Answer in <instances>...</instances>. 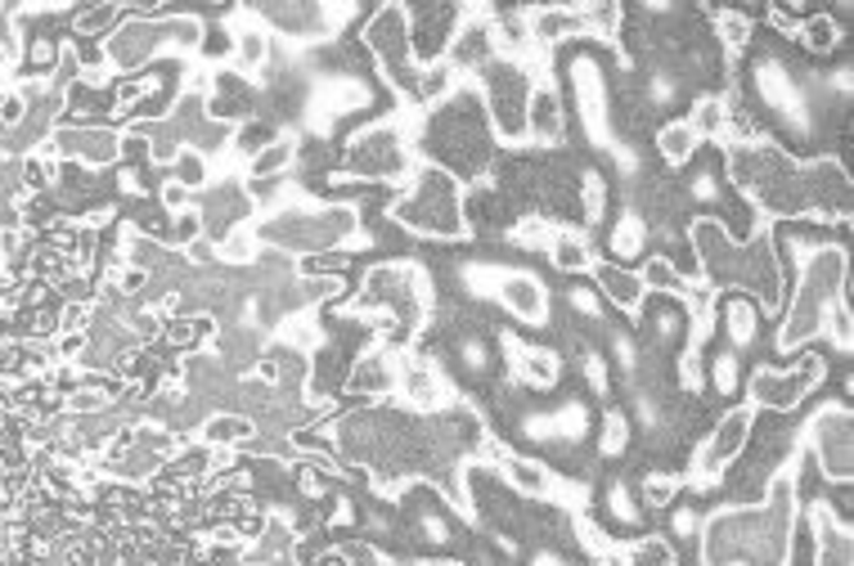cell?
<instances>
[{
    "label": "cell",
    "mask_w": 854,
    "mask_h": 566,
    "mask_svg": "<svg viewBox=\"0 0 854 566\" xmlns=\"http://www.w3.org/2000/svg\"><path fill=\"white\" fill-rule=\"evenodd\" d=\"M792 526L796 473H783L761 508H724L702 526V566H787Z\"/></svg>",
    "instance_id": "obj_1"
},
{
    "label": "cell",
    "mask_w": 854,
    "mask_h": 566,
    "mask_svg": "<svg viewBox=\"0 0 854 566\" xmlns=\"http://www.w3.org/2000/svg\"><path fill=\"white\" fill-rule=\"evenodd\" d=\"M693 248L706 266V275L715 284H737V288H752L761 292V301L774 310L778 297H783V275H778V257H774V244L769 235L761 230L746 248H733L728 235H724V225L702 216L693 220Z\"/></svg>",
    "instance_id": "obj_2"
},
{
    "label": "cell",
    "mask_w": 854,
    "mask_h": 566,
    "mask_svg": "<svg viewBox=\"0 0 854 566\" xmlns=\"http://www.w3.org/2000/svg\"><path fill=\"white\" fill-rule=\"evenodd\" d=\"M841 297H845V248H814V257L801 270L792 310L778 328V351H796L810 337H818Z\"/></svg>",
    "instance_id": "obj_3"
},
{
    "label": "cell",
    "mask_w": 854,
    "mask_h": 566,
    "mask_svg": "<svg viewBox=\"0 0 854 566\" xmlns=\"http://www.w3.org/2000/svg\"><path fill=\"white\" fill-rule=\"evenodd\" d=\"M391 220L423 239H464L468 235V211L459 180L446 167H423L409 193L391 207Z\"/></svg>",
    "instance_id": "obj_4"
},
{
    "label": "cell",
    "mask_w": 854,
    "mask_h": 566,
    "mask_svg": "<svg viewBox=\"0 0 854 566\" xmlns=\"http://www.w3.org/2000/svg\"><path fill=\"white\" fill-rule=\"evenodd\" d=\"M356 230H360V216L351 207H319V211H279L275 220L261 225L257 239L292 252H325L356 239Z\"/></svg>",
    "instance_id": "obj_5"
},
{
    "label": "cell",
    "mask_w": 854,
    "mask_h": 566,
    "mask_svg": "<svg viewBox=\"0 0 854 566\" xmlns=\"http://www.w3.org/2000/svg\"><path fill=\"white\" fill-rule=\"evenodd\" d=\"M486 95H490V118L508 140L526 136V99L530 81L517 63H486Z\"/></svg>",
    "instance_id": "obj_6"
},
{
    "label": "cell",
    "mask_w": 854,
    "mask_h": 566,
    "mask_svg": "<svg viewBox=\"0 0 854 566\" xmlns=\"http://www.w3.org/2000/svg\"><path fill=\"white\" fill-rule=\"evenodd\" d=\"M823 360L818 356H805L792 374H774V369H756L752 378H746V391H752V400L756 405H765V409H778V414H787V409H796L814 387H818V378H823Z\"/></svg>",
    "instance_id": "obj_7"
},
{
    "label": "cell",
    "mask_w": 854,
    "mask_h": 566,
    "mask_svg": "<svg viewBox=\"0 0 854 566\" xmlns=\"http://www.w3.org/2000/svg\"><path fill=\"white\" fill-rule=\"evenodd\" d=\"M810 445H814V455H818L823 477L836 481V486H845V481H850V468H854V459H850V409H845V405L818 409L814 423H810Z\"/></svg>",
    "instance_id": "obj_8"
},
{
    "label": "cell",
    "mask_w": 854,
    "mask_h": 566,
    "mask_svg": "<svg viewBox=\"0 0 854 566\" xmlns=\"http://www.w3.org/2000/svg\"><path fill=\"white\" fill-rule=\"evenodd\" d=\"M365 46L383 59V68L405 86V90H418V72L409 63V23L400 10H378L374 23L365 28Z\"/></svg>",
    "instance_id": "obj_9"
},
{
    "label": "cell",
    "mask_w": 854,
    "mask_h": 566,
    "mask_svg": "<svg viewBox=\"0 0 854 566\" xmlns=\"http://www.w3.org/2000/svg\"><path fill=\"white\" fill-rule=\"evenodd\" d=\"M347 167H351L356 176H369V180H396V176H405L409 158H405L400 136L387 131V127H378V131H365V136L351 140Z\"/></svg>",
    "instance_id": "obj_10"
},
{
    "label": "cell",
    "mask_w": 854,
    "mask_h": 566,
    "mask_svg": "<svg viewBox=\"0 0 854 566\" xmlns=\"http://www.w3.org/2000/svg\"><path fill=\"white\" fill-rule=\"evenodd\" d=\"M752 427H756V418H752V409H728L719 423H715V431H711V440L702 445V455H697V477L702 481H711V477H719L742 449H746V440H752Z\"/></svg>",
    "instance_id": "obj_11"
},
{
    "label": "cell",
    "mask_w": 854,
    "mask_h": 566,
    "mask_svg": "<svg viewBox=\"0 0 854 566\" xmlns=\"http://www.w3.org/2000/svg\"><path fill=\"white\" fill-rule=\"evenodd\" d=\"M495 297L522 319V324H545L549 319V292L536 275L526 270H495Z\"/></svg>",
    "instance_id": "obj_12"
},
{
    "label": "cell",
    "mask_w": 854,
    "mask_h": 566,
    "mask_svg": "<svg viewBox=\"0 0 854 566\" xmlns=\"http://www.w3.org/2000/svg\"><path fill=\"white\" fill-rule=\"evenodd\" d=\"M810 522H814V544H818V566H854V553H850V530L845 522L818 499L810 508Z\"/></svg>",
    "instance_id": "obj_13"
},
{
    "label": "cell",
    "mask_w": 854,
    "mask_h": 566,
    "mask_svg": "<svg viewBox=\"0 0 854 566\" xmlns=\"http://www.w3.org/2000/svg\"><path fill=\"white\" fill-rule=\"evenodd\" d=\"M594 270V284H598V292L612 301V306H620V310H638L644 306V297H648V288H644V279H638L634 270H625V266H612V261H594L589 266Z\"/></svg>",
    "instance_id": "obj_14"
},
{
    "label": "cell",
    "mask_w": 854,
    "mask_h": 566,
    "mask_svg": "<svg viewBox=\"0 0 854 566\" xmlns=\"http://www.w3.org/2000/svg\"><path fill=\"white\" fill-rule=\"evenodd\" d=\"M526 131L536 136V140H558L563 136V103H558V90L540 86V90H530L526 99Z\"/></svg>",
    "instance_id": "obj_15"
},
{
    "label": "cell",
    "mask_w": 854,
    "mask_h": 566,
    "mask_svg": "<svg viewBox=\"0 0 854 566\" xmlns=\"http://www.w3.org/2000/svg\"><path fill=\"white\" fill-rule=\"evenodd\" d=\"M513 351V369L526 387H554L558 383V356L554 351H536V347H522V342H504Z\"/></svg>",
    "instance_id": "obj_16"
},
{
    "label": "cell",
    "mask_w": 854,
    "mask_h": 566,
    "mask_svg": "<svg viewBox=\"0 0 854 566\" xmlns=\"http://www.w3.org/2000/svg\"><path fill=\"white\" fill-rule=\"evenodd\" d=\"M261 14L279 23L288 37H319V28H325V10L319 6H261Z\"/></svg>",
    "instance_id": "obj_17"
},
{
    "label": "cell",
    "mask_w": 854,
    "mask_h": 566,
    "mask_svg": "<svg viewBox=\"0 0 854 566\" xmlns=\"http://www.w3.org/2000/svg\"><path fill=\"white\" fill-rule=\"evenodd\" d=\"M499 468H504L508 486H513V490H522V495H545V490H549V473H545L540 464L517 459V455H504V459H499Z\"/></svg>",
    "instance_id": "obj_18"
},
{
    "label": "cell",
    "mask_w": 854,
    "mask_h": 566,
    "mask_svg": "<svg viewBox=\"0 0 854 566\" xmlns=\"http://www.w3.org/2000/svg\"><path fill=\"white\" fill-rule=\"evenodd\" d=\"M724 319H728V342H733V347H752V342H756V328H761L756 301L733 297L728 310H724Z\"/></svg>",
    "instance_id": "obj_19"
},
{
    "label": "cell",
    "mask_w": 854,
    "mask_h": 566,
    "mask_svg": "<svg viewBox=\"0 0 854 566\" xmlns=\"http://www.w3.org/2000/svg\"><path fill=\"white\" fill-rule=\"evenodd\" d=\"M391 383H396V374H391V365H387V356H383V351L365 356V360L351 369V387H356V391H365V396H378V391H387Z\"/></svg>",
    "instance_id": "obj_20"
},
{
    "label": "cell",
    "mask_w": 854,
    "mask_h": 566,
    "mask_svg": "<svg viewBox=\"0 0 854 566\" xmlns=\"http://www.w3.org/2000/svg\"><path fill=\"white\" fill-rule=\"evenodd\" d=\"M657 149H662V158H666V162L684 167V162L697 153V131H693L688 122H671V127H662V136H657Z\"/></svg>",
    "instance_id": "obj_21"
},
{
    "label": "cell",
    "mask_w": 854,
    "mask_h": 566,
    "mask_svg": "<svg viewBox=\"0 0 854 566\" xmlns=\"http://www.w3.org/2000/svg\"><path fill=\"white\" fill-rule=\"evenodd\" d=\"M549 257H554V266H558V270H567V275H576V270H589V266H594L589 244H585V239H576V235H554V239H549Z\"/></svg>",
    "instance_id": "obj_22"
},
{
    "label": "cell",
    "mask_w": 854,
    "mask_h": 566,
    "mask_svg": "<svg viewBox=\"0 0 854 566\" xmlns=\"http://www.w3.org/2000/svg\"><path fill=\"white\" fill-rule=\"evenodd\" d=\"M292 153H297V145L292 140H284V136H275L257 158H252V180H275L288 162H292Z\"/></svg>",
    "instance_id": "obj_23"
},
{
    "label": "cell",
    "mask_w": 854,
    "mask_h": 566,
    "mask_svg": "<svg viewBox=\"0 0 854 566\" xmlns=\"http://www.w3.org/2000/svg\"><path fill=\"white\" fill-rule=\"evenodd\" d=\"M207 440H221V445H239V440H252L257 436V423L252 418H235V414H221L202 427Z\"/></svg>",
    "instance_id": "obj_24"
},
{
    "label": "cell",
    "mask_w": 854,
    "mask_h": 566,
    "mask_svg": "<svg viewBox=\"0 0 854 566\" xmlns=\"http://www.w3.org/2000/svg\"><path fill=\"white\" fill-rule=\"evenodd\" d=\"M644 235H648V225H644V216H620V225H616V235H612V252L616 257H634L638 248H644Z\"/></svg>",
    "instance_id": "obj_25"
},
{
    "label": "cell",
    "mask_w": 854,
    "mask_h": 566,
    "mask_svg": "<svg viewBox=\"0 0 854 566\" xmlns=\"http://www.w3.org/2000/svg\"><path fill=\"white\" fill-rule=\"evenodd\" d=\"M638 279H644V288H662V292H688V284H684V275L666 261V257H653L648 266H644V275H638Z\"/></svg>",
    "instance_id": "obj_26"
},
{
    "label": "cell",
    "mask_w": 854,
    "mask_h": 566,
    "mask_svg": "<svg viewBox=\"0 0 854 566\" xmlns=\"http://www.w3.org/2000/svg\"><path fill=\"white\" fill-rule=\"evenodd\" d=\"M598 445H603V455H612V459L625 455L629 427H625V414H620V409H607V414H603V440H598Z\"/></svg>",
    "instance_id": "obj_27"
},
{
    "label": "cell",
    "mask_w": 854,
    "mask_h": 566,
    "mask_svg": "<svg viewBox=\"0 0 854 566\" xmlns=\"http://www.w3.org/2000/svg\"><path fill=\"white\" fill-rule=\"evenodd\" d=\"M688 127L697 131V140H702V136H719V131H724V108H719V99H702Z\"/></svg>",
    "instance_id": "obj_28"
},
{
    "label": "cell",
    "mask_w": 854,
    "mask_h": 566,
    "mask_svg": "<svg viewBox=\"0 0 854 566\" xmlns=\"http://www.w3.org/2000/svg\"><path fill=\"white\" fill-rule=\"evenodd\" d=\"M629 566H675V553L666 539H644L629 553Z\"/></svg>",
    "instance_id": "obj_29"
},
{
    "label": "cell",
    "mask_w": 854,
    "mask_h": 566,
    "mask_svg": "<svg viewBox=\"0 0 854 566\" xmlns=\"http://www.w3.org/2000/svg\"><path fill=\"white\" fill-rule=\"evenodd\" d=\"M235 46H239V63L244 68H261L266 63V32H257V28H248V32H239L235 37Z\"/></svg>",
    "instance_id": "obj_30"
},
{
    "label": "cell",
    "mask_w": 854,
    "mask_h": 566,
    "mask_svg": "<svg viewBox=\"0 0 854 566\" xmlns=\"http://www.w3.org/2000/svg\"><path fill=\"white\" fill-rule=\"evenodd\" d=\"M607 508H612V517H616V522H625V526H634V522H638V508H634V499H629V486H625V481H612V486H607Z\"/></svg>",
    "instance_id": "obj_31"
},
{
    "label": "cell",
    "mask_w": 854,
    "mask_h": 566,
    "mask_svg": "<svg viewBox=\"0 0 854 566\" xmlns=\"http://www.w3.org/2000/svg\"><path fill=\"white\" fill-rule=\"evenodd\" d=\"M675 490H679V477H657V473H653V477L644 481V504H648V508H666V504L675 499Z\"/></svg>",
    "instance_id": "obj_32"
},
{
    "label": "cell",
    "mask_w": 854,
    "mask_h": 566,
    "mask_svg": "<svg viewBox=\"0 0 854 566\" xmlns=\"http://www.w3.org/2000/svg\"><path fill=\"white\" fill-rule=\"evenodd\" d=\"M805 46H810V50H818V54H823V50H832V46H836V23H832V19H823V14H818V19H810V23H805Z\"/></svg>",
    "instance_id": "obj_33"
},
{
    "label": "cell",
    "mask_w": 854,
    "mask_h": 566,
    "mask_svg": "<svg viewBox=\"0 0 854 566\" xmlns=\"http://www.w3.org/2000/svg\"><path fill=\"white\" fill-rule=\"evenodd\" d=\"M827 319H832V342H836L841 351H850V306H845V297L836 301V310H832Z\"/></svg>",
    "instance_id": "obj_34"
},
{
    "label": "cell",
    "mask_w": 854,
    "mask_h": 566,
    "mask_svg": "<svg viewBox=\"0 0 854 566\" xmlns=\"http://www.w3.org/2000/svg\"><path fill=\"white\" fill-rule=\"evenodd\" d=\"M719 32L728 46H746V37H752V23L737 19V14H719Z\"/></svg>",
    "instance_id": "obj_35"
},
{
    "label": "cell",
    "mask_w": 854,
    "mask_h": 566,
    "mask_svg": "<svg viewBox=\"0 0 854 566\" xmlns=\"http://www.w3.org/2000/svg\"><path fill=\"white\" fill-rule=\"evenodd\" d=\"M715 387H719L724 396L737 387V360H733V356H719V360H715Z\"/></svg>",
    "instance_id": "obj_36"
},
{
    "label": "cell",
    "mask_w": 854,
    "mask_h": 566,
    "mask_svg": "<svg viewBox=\"0 0 854 566\" xmlns=\"http://www.w3.org/2000/svg\"><path fill=\"white\" fill-rule=\"evenodd\" d=\"M572 306L585 315V319H598V297L585 292V288H572Z\"/></svg>",
    "instance_id": "obj_37"
},
{
    "label": "cell",
    "mask_w": 854,
    "mask_h": 566,
    "mask_svg": "<svg viewBox=\"0 0 854 566\" xmlns=\"http://www.w3.org/2000/svg\"><path fill=\"white\" fill-rule=\"evenodd\" d=\"M671 526H675V535H693V530H697V517L684 508V513H675V522H671Z\"/></svg>",
    "instance_id": "obj_38"
},
{
    "label": "cell",
    "mask_w": 854,
    "mask_h": 566,
    "mask_svg": "<svg viewBox=\"0 0 854 566\" xmlns=\"http://www.w3.org/2000/svg\"><path fill=\"white\" fill-rule=\"evenodd\" d=\"M540 566H563V562H554V557H545V562H540Z\"/></svg>",
    "instance_id": "obj_39"
}]
</instances>
